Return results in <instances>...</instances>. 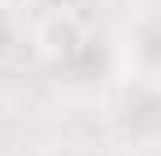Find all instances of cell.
Returning <instances> with one entry per match:
<instances>
[{"label":"cell","mask_w":161,"mask_h":156,"mask_svg":"<svg viewBox=\"0 0 161 156\" xmlns=\"http://www.w3.org/2000/svg\"><path fill=\"white\" fill-rule=\"evenodd\" d=\"M39 48H44V56H53V61L79 56V52H83V26L74 22L70 13L44 18V26H39Z\"/></svg>","instance_id":"cell-1"},{"label":"cell","mask_w":161,"mask_h":156,"mask_svg":"<svg viewBox=\"0 0 161 156\" xmlns=\"http://www.w3.org/2000/svg\"><path fill=\"white\" fill-rule=\"evenodd\" d=\"M4 4H18V0H4Z\"/></svg>","instance_id":"cell-2"}]
</instances>
